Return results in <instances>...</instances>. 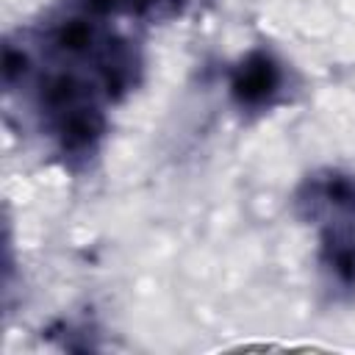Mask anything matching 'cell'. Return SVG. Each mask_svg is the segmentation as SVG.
Here are the masks:
<instances>
[{"label":"cell","mask_w":355,"mask_h":355,"mask_svg":"<svg viewBox=\"0 0 355 355\" xmlns=\"http://www.w3.org/2000/svg\"><path fill=\"white\" fill-rule=\"evenodd\" d=\"M280 86V72L275 61L263 53H252L241 61L233 75V97L241 105H263Z\"/></svg>","instance_id":"1"},{"label":"cell","mask_w":355,"mask_h":355,"mask_svg":"<svg viewBox=\"0 0 355 355\" xmlns=\"http://www.w3.org/2000/svg\"><path fill=\"white\" fill-rule=\"evenodd\" d=\"M103 130H105V122H103L100 111L89 108V105H78V108L67 111L58 125L61 144H64V150H72V153L89 150L103 136Z\"/></svg>","instance_id":"2"},{"label":"cell","mask_w":355,"mask_h":355,"mask_svg":"<svg viewBox=\"0 0 355 355\" xmlns=\"http://www.w3.org/2000/svg\"><path fill=\"white\" fill-rule=\"evenodd\" d=\"M324 258L336 277L347 286L355 283V236L344 230H330L324 239Z\"/></svg>","instance_id":"3"},{"label":"cell","mask_w":355,"mask_h":355,"mask_svg":"<svg viewBox=\"0 0 355 355\" xmlns=\"http://www.w3.org/2000/svg\"><path fill=\"white\" fill-rule=\"evenodd\" d=\"M83 97H86V86L72 75H55L53 80L44 83V92H42V103L61 116L83 105Z\"/></svg>","instance_id":"4"},{"label":"cell","mask_w":355,"mask_h":355,"mask_svg":"<svg viewBox=\"0 0 355 355\" xmlns=\"http://www.w3.org/2000/svg\"><path fill=\"white\" fill-rule=\"evenodd\" d=\"M316 197H319V202H324L336 214L355 216V178H349V175H330L319 186Z\"/></svg>","instance_id":"5"},{"label":"cell","mask_w":355,"mask_h":355,"mask_svg":"<svg viewBox=\"0 0 355 355\" xmlns=\"http://www.w3.org/2000/svg\"><path fill=\"white\" fill-rule=\"evenodd\" d=\"M55 44L67 53H80L92 44V25L86 19H69L55 31Z\"/></svg>","instance_id":"6"},{"label":"cell","mask_w":355,"mask_h":355,"mask_svg":"<svg viewBox=\"0 0 355 355\" xmlns=\"http://www.w3.org/2000/svg\"><path fill=\"white\" fill-rule=\"evenodd\" d=\"M125 6L139 14L141 19H153V22H161V19H172L180 14L183 8V0H125Z\"/></svg>","instance_id":"7"},{"label":"cell","mask_w":355,"mask_h":355,"mask_svg":"<svg viewBox=\"0 0 355 355\" xmlns=\"http://www.w3.org/2000/svg\"><path fill=\"white\" fill-rule=\"evenodd\" d=\"M125 0H83V8L92 14V17H108L114 14Z\"/></svg>","instance_id":"8"}]
</instances>
